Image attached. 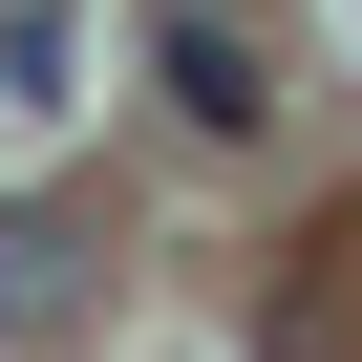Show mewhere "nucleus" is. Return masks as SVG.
Wrapping results in <instances>:
<instances>
[{
  "label": "nucleus",
  "instance_id": "1",
  "mask_svg": "<svg viewBox=\"0 0 362 362\" xmlns=\"http://www.w3.org/2000/svg\"><path fill=\"white\" fill-rule=\"evenodd\" d=\"M170 128H192V149H256V128H277V64H256L235 22H170Z\"/></svg>",
  "mask_w": 362,
  "mask_h": 362
},
{
  "label": "nucleus",
  "instance_id": "2",
  "mask_svg": "<svg viewBox=\"0 0 362 362\" xmlns=\"http://www.w3.org/2000/svg\"><path fill=\"white\" fill-rule=\"evenodd\" d=\"M0 107H22V128L86 107V22H64V0H22V22H0Z\"/></svg>",
  "mask_w": 362,
  "mask_h": 362
},
{
  "label": "nucleus",
  "instance_id": "3",
  "mask_svg": "<svg viewBox=\"0 0 362 362\" xmlns=\"http://www.w3.org/2000/svg\"><path fill=\"white\" fill-rule=\"evenodd\" d=\"M0 320H86V214H0Z\"/></svg>",
  "mask_w": 362,
  "mask_h": 362
},
{
  "label": "nucleus",
  "instance_id": "4",
  "mask_svg": "<svg viewBox=\"0 0 362 362\" xmlns=\"http://www.w3.org/2000/svg\"><path fill=\"white\" fill-rule=\"evenodd\" d=\"M192 22H214V0H192Z\"/></svg>",
  "mask_w": 362,
  "mask_h": 362
}]
</instances>
